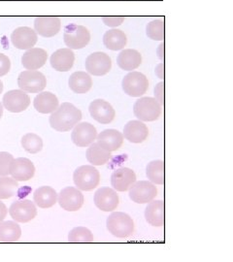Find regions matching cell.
Returning a JSON list of instances; mask_svg holds the SVG:
<instances>
[{
  "mask_svg": "<svg viewBox=\"0 0 233 262\" xmlns=\"http://www.w3.org/2000/svg\"><path fill=\"white\" fill-rule=\"evenodd\" d=\"M82 112L76 106L69 102H65L57 107L50 117L52 128L58 132H66L72 129L82 120Z\"/></svg>",
  "mask_w": 233,
  "mask_h": 262,
  "instance_id": "6da1fadb",
  "label": "cell"
},
{
  "mask_svg": "<svg viewBox=\"0 0 233 262\" xmlns=\"http://www.w3.org/2000/svg\"><path fill=\"white\" fill-rule=\"evenodd\" d=\"M108 231L117 238H129L134 232V223L130 215L122 212H115L107 219Z\"/></svg>",
  "mask_w": 233,
  "mask_h": 262,
  "instance_id": "7a4b0ae2",
  "label": "cell"
},
{
  "mask_svg": "<svg viewBox=\"0 0 233 262\" xmlns=\"http://www.w3.org/2000/svg\"><path fill=\"white\" fill-rule=\"evenodd\" d=\"M133 113L141 122H155L161 115V105L154 97H141L134 103Z\"/></svg>",
  "mask_w": 233,
  "mask_h": 262,
  "instance_id": "3957f363",
  "label": "cell"
},
{
  "mask_svg": "<svg viewBox=\"0 0 233 262\" xmlns=\"http://www.w3.org/2000/svg\"><path fill=\"white\" fill-rule=\"evenodd\" d=\"M73 180L78 189L90 191L98 187L100 183V174L93 165H83L75 170Z\"/></svg>",
  "mask_w": 233,
  "mask_h": 262,
  "instance_id": "277c9868",
  "label": "cell"
},
{
  "mask_svg": "<svg viewBox=\"0 0 233 262\" xmlns=\"http://www.w3.org/2000/svg\"><path fill=\"white\" fill-rule=\"evenodd\" d=\"M63 40L66 46L71 50H80L88 46L91 41V32L80 25H68L65 29Z\"/></svg>",
  "mask_w": 233,
  "mask_h": 262,
  "instance_id": "5b68a950",
  "label": "cell"
},
{
  "mask_svg": "<svg viewBox=\"0 0 233 262\" xmlns=\"http://www.w3.org/2000/svg\"><path fill=\"white\" fill-rule=\"evenodd\" d=\"M121 86L124 94L131 97H140L147 93L149 89V81L143 73L131 71L122 79Z\"/></svg>",
  "mask_w": 233,
  "mask_h": 262,
  "instance_id": "8992f818",
  "label": "cell"
},
{
  "mask_svg": "<svg viewBox=\"0 0 233 262\" xmlns=\"http://www.w3.org/2000/svg\"><path fill=\"white\" fill-rule=\"evenodd\" d=\"M18 85L26 93L38 94L46 88V77L38 70H26L18 77Z\"/></svg>",
  "mask_w": 233,
  "mask_h": 262,
  "instance_id": "52a82bcc",
  "label": "cell"
},
{
  "mask_svg": "<svg viewBox=\"0 0 233 262\" xmlns=\"http://www.w3.org/2000/svg\"><path fill=\"white\" fill-rule=\"evenodd\" d=\"M86 70L93 76H104L112 69V59L103 52H95L87 57Z\"/></svg>",
  "mask_w": 233,
  "mask_h": 262,
  "instance_id": "ba28073f",
  "label": "cell"
},
{
  "mask_svg": "<svg viewBox=\"0 0 233 262\" xmlns=\"http://www.w3.org/2000/svg\"><path fill=\"white\" fill-rule=\"evenodd\" d=\"M130 198L137 204L149 203L158 195L156 186L148 181L135 182L130 187Z\"/></svg>",
  "mask_w": 233,
  "mask_h": 262,
  "instance_id": "9c48e42d",
  "label": "cell"
},
{
  "mask_svg": "<svg viewBox=\"0 0 233 262\" xmlns=\"http://www.w3.org/2000/svg\"><path fill=\"white\" fill-rule=\"evenodd\" d=\"M84 200L83 193L78 188L73 187L63 188L57 196L59 206L67 212H76L80 210L84 205Z\"/></svg>",
  "mask_w": 233,
  "mask_h": 262,
  "instance_id": "30bf717a",
  "label": "cell"
},
{
  "mask_svg": "<svg viewBox=\"0 0 233 262\" xmlns=\"http://www.w3.org/2000/svg\"><path fill=\"white\" fill-rule=\"evenodd\" d=\"M11 217L17 223L26 224L37 215V209L33 202L28 199H22L14 202L9 208Z\"/></svg>",
  "mask_w": 233,
  "mask_h": 262,
  "instance_id": "8fae6325",
  "label": "cell"
},
{
  "mask_svg": "<svg viewBox=\"0 0 233 262\" xmlns=\"http://www.w3.org/2000/svg\"><path fill=\"white\" fill-rule=\"evenodd\" d=\"M2 102L3 107L9 112H24L30 105V97L22 90H13L4 94Z\"/></svg>",
  "mask_w": 233,
  "mask_h": 262,
  "instance_id": "7c38bea8",
  "label": "cell"
},
{
  "mask_svg": "<svg viewBox=\"0 0 233 262\" xmlns=\"http://www.w3.org/2000/svg\"><path fill=\"white\" fill-rule=\"evenodd\" d=\"M97 131L90 122H78L71 134V139L76 146L86 148L96 140Z\"/></svg>",
  "mask_w": 233,
  "mask_h": 262,
  "instance_id": "4fadbf2b",
  "label": "cell"
},
{
  "mask_svg": "<svg viewBox=\"0 0 233 262\" xmlns=\"http://www.w3.org/2000/svg\"><path fill=\"white\" fill-rule=\"evenodd\" d=\"M38 34L33 28L28 27L17 28L11 34L13 46L19 50H29L37 43Z\"/></svg>",
  "mask_w": 233,
  "mask_h": 262,
  "instance_id": "5bb4252c",
  "label": "cell"
},
{
  "mask_svg": "<svg viewBox=\"0 0 233 262\" xmlns=\"http://www.w3.org/2000/svg\"><path fill=\"white\" fill-rule=\"evenodd\" d=\"M119 203V195L110 187H100L94 193V204L103 212H112L118 208Z\"/></svg>",
  "mask_w": 233,
  "mask_h": 262,
  "instance_id": "9a60e30c",
  "label": "cell"
},
{
  "mask_svg": "<svg viewBox=\"0 0 233 262\" xmlns=\"http://www.w3.org/2000/svg\"><path fill=\"white\" fill-rule=\"evenodd\" d=\"M61 29V20L58 17L41 16L34 19V30L42 37L56 36Z\"/></svg>",
  "mask_w": 233,
  "mask_h": 262,
  "instance_id": "2e32d148",
  "label": "cell"
},
{
  "mask_svg": "<svg viewBox=\"0 0 233 262\" xmlns=\"http://www.w3.org/2000/svg\"><path fill=\"white\" fill-rule=\"evenodd\" d=\"M89 111L93 120L102 124H108L112 122L116 117V111L112 105L103 99L93 100L90 104Z\"/></svg>",
  "mask_w": 233,
  "mask_h": 262,
  "instance_id": "e0dca14e",
  "label": "cell"
},
{
  "mask_svg": "<svg viewBox=\"0 0 233 262\" xmlns=\"http://www.w3.org/2000/svg\"><path fill=\"white\" fill-rule=\"evenodd\" d=\"M35 166L31 160L26 158L14 159L10 166V175L17 182H26L33 178Z\"/></svg>",
  "mask_w": 233,
  "mask_h": 262,
  "instance_id": "ac0fdd59",
  "label": "cell"
},
{
  "mask_svg": "<svg viewBox=\"0 0 233 262\" xmlns=\"http://www.w3.org/2000/svg\"><path fill=\"white\" fill-rule=\"evenodd\" d=\"M50 62L52 67L56 71L67 72L74 66V53L69 48L58 49L51 56Z\"/></svg>",
  "mask_w": 233,
  "mask_h": 262,
  "instance_id": "d6986e66",
  "label": "cell"
},
{
  "mask_svg": "<svg viewBox=\"0 0 233 262\" xmlns=\"http://www.w3.org/2000/svg\"><path fill=\"white\" fill-rule=\"evenodd\" d=\"M136 182V175L134 171L128 167H121L113 172L111 185L117 191H126Z\"/></svg>",
  "mask_w": 233,
  "mask_h": 262,
  "instance_id": "ffe728a7",
  "label": "cell"
},
{
  "mask_svg": "<svg viewBox=\"0 0 233 262\" xmlns=\"http://www.w3.org/2000/svg\"><path fill=\"white\" fill-rule=\"evenodd\" d=\"M48 53L41 48H31L22 56V64L27 70H38L45 66Z\"/></svg>",
  "mask_w": 233,
  "mask_h": 262,
  "instance_id": "44dd1931",
  "label": "cell"
},
{
  "mask_svg": "<svg viewBox=\"0 0 233 262\" xmlns=\"http://www.w3.org/2000/svg\"><path fill=\"white\" fill-rule=\"evenodd\" d=\"M122 135L131 143L140 144L148 138L149 129L147 125L141 121H131L123 127Z\"/></svg>",
  "mask_w": 233,
  "mask_h": 262,
  "instance_id": "7402d4cb",
  "label": "cell"
},
{
  "mask_svg": "<svg viewBox=\"0 0 233 262\" xmlns=\"http://www.w3.org/2000/svg\"><path fill=\"white\" fill-rule=\"evenodd\" d=\"M97 143L109 151L119 150L123 143V135L116 129H105L96 137Z\"/></svg>",
  "mask_w": 233,
  "mask_h": 262,
  "instance_id": "603a6c76",
  "label": "cell"
},
{
  "mask_svg": "<svg viewBox=\"0 0 233 262\" xmlns=\"http://www.w3.org/2000/svg\"><path fill=\"white\" fill-rule=\"evenodd\" d=\"M68 84L75 94H84L89 93L93 88V79L87 72L77 71L69 77Z\"/></svg>",
  "mask_w": 233,
  "mask_h": 262,
  "instance_id": "cb8c5ba5",
  "label": "cell"
},
{
  "mask_svg": "<svg viewBox=\"0 0 233 262\" xmlns=\"http://www.w3.org/2000/svg\"><path fill=\"white\" fill-rule=\"evenodd\" d=\"M117 63L124 71H133L142 63V56L138 51L133 49L121 50L117 57Z\"/></svg>",
  "mask_w": 233,
  "mask_h": 262,
  "instance_id": "d4e9b609",
  "label": "cell"
},
{
  "mask_svg": "<svg viewBox=\"0 0 233 262\" xmlns=\"http://www.w3.org/2000/svg\"><path fill=\"white\" fill-rule=\"evenodd\" d=\"M145 217L153 226H163L165 222L164 202L162 200H152L145 210Z\"/></svg>",
  "mask_w": 233,
  "mask_h": 262,
  "instance_id": "484cf974",
  "label": "cell"
},
{
  "mask_svg": "<svg viewBox=\"0 0 233 262\" xmlns=\"http://www.w3.org/2000/svg\"><path fill=\"white\" fill-rule=\"evenodd\" d=\"M33 106L41 114H52L58 107V99L50 92H41L35 96Z\"/></svg>",
  "mask_w": 233,
  "mask_h": 262,
  "instance_id": "4316f807",
  "label": "cell"
},
{
  "mask_svg": "<svg viewBox=\"0 0 233 262\" xmlns=\"http://www.w3.org/2000/svg\"><path fill=\"white\" fill-rule=\"evenodd\" d=\"M103 44L108 50L121 51L126 46L128 37L121 29L112 28L103 35Z\"/></svg>",
  "mask_w": 233,
  "mask_h": 262,
  "instance_id": "83f0119b",
  "label": "cell"
},
{
  "mask_svg": "<svg viewBox=\"0 0 233 262\" xmlns=\"http://www.w3.org/2000/svg\"><path fill=\"white\" fill-rule=\"evenodd\" d=\"M33 200L39 208L48 209L54 206L57 202V193L53 187H40L34 191Z\"/></svg>",
  "mask_w": 233,
  "mask_h": 262,
  "instance_id": "f1b7e54d",
  "label": "cell"
},
{
  "mask_svg": "<svg viewBox=\"0 0 233 262\" xmlns=\"http://www.w3.org/2000/svg\"><path fill=\"white\" fill-rule=\"evenodd\" d=\"M111 158V151L104 149L98 143H93L87 150V159L93 166H101Z\"/></svg>",
  "mask_w": 233,
  "mask_h": 262,
  "instance_id": "f546056e",
  "label": "cell"
},
{
  "mask_svg": "<svg viewBox=\"0 0 233 262\" xmlns=\"http://www.w3.org/2000/svg\"><path fill=\"white\" fill-rule=\"evenodd\" d=\"M20 236L22 229L17 223L12 221H2L0 223V242L14 243L19 240Z\"/></svg>",
  "mask_w": 233,
  "mask_h": 262,
  "instance_id": "4dcf8cb0",
  "label": "cell"
},
{
  "mask_svg": "<svg viewBox=\"0 0 233 262\" xmlns=\"http://www.w3.org/2000/svg\"><path fill=\"white\" fill-rule=\"evenodd\" d=\"M146 174L150 181L157 185L164 184V161L154 160L147 165Z\"/></svg>",
  "mask_w": 233,
  "mask_h": 262,
  "instance_id": "1f68e13d",
  "label": "cell"
},
{
  "mask_svg": "<svg viewBox=\"0 0 233 262\" xmlns=\"http://www.w3.org/2000/svg\"><path fill=\"white\" fill-rule=\"evenodd\" d=\"M22 147L29 154H38L43 149V140L35 133H28L22 138Z\"/></svg>",
  "mask_w": 233,
  "mask_h": 262,
  "instance_id": "d6a6232c",
  "label": "cell"
},
{
  "mask_svg": "<svg viewBox=\"0 0 233 262\" xmlns=\"http://www.w3.org/2000/svg\"><path fill=\"white\" fill-rule=\"evenodd\" d=\"M147 36L154 41H164L165 26L162 19L151 20L146 27Z\"/></svg>",
  "mask_w": 233,
  "mask_h": 262,
  "instance_id": "836d02e7",
  "label": "cell"
},
{
  "mask_svg": "<svg viewBox=\"0 0 233 262\" xmlns=\"http://www.w3.org/2000/svg\"><path fill=\"white\" fill-rule=\"evenodd\" d=\"M68 241L70 243H92L93 242V235L87 227L78 226L69 232Z\"/></svg>",
  "mask_w": 233,
  "mask_h": 262,
  "instance_id": "e575fe53",
  "label": "cell"
},
{
  "mask_svg": "<svg viewBox=\"0 0 233 262\" xmlns=\"http://www.w3.org/2000/svg\"><path fill=\"white\" fill-rule=\"evenodd\" d=\"M18 182L7 176L0 177V199H8L14 196L18 190Z\"/></svg>",
  "mask_w": 233,
  "mask_h": 262,
  "instance_id": "d590c367",
  "label": "cell"
},
{
  "mask_svg": "<svg viewBox=\"0 0 233 262\" xmlns=\"http://www.w3.org/2000/svg\"><path fill=\"white\" fill-rule=\"evenodd\" d=\"M14 157L7 151H0V177L10 175V166Z\"/></svg>",
  "mask_w": 233,
  "mask_h": 262,
  "instance_id": "8d00e7d4",
  "label": "cell"
},
{
  "mask_svg": "<svg viewBox=\"0 0 233 262\" xmlns=\"http://www.w3.org/2000/svg\"><path fill=\"white\" fill-rule=\"evenodd\" d=\"M124 19L125 18L121 17V16H116V17L106 16V17H103L102 21L105 26H107L109 28H117L123 24Z\"/></svg>",
  "mask_w": 233,
  "mask_h": 262,
  "instance_id": "74e56055",
  "label": "cell"
},
{
  "mask_svg": "<svg viewBox=\"0 0 233 262\" xmlns=\"http://www.w3.org/2000/svg\"><path fill=\"white\" fill-rule=\"evenodd\" d=\"M11 69V60L9 57L0 53V77L9 73Z\"/></svg>",
  "mask_w": 233,
  "mask_h": 262,
  "instance_id": "f35d334b",
  "label": "cell"
},
{
  "mask_svg": "<svg viewBox=\"0 0 233 262\" xmlns=\"http://www.w3.org/2000/svg\"><path fill=\"white\" fill-rule=\"evenodd\" d=\"M154 94L156 100L159 102L161 106L164 105V83L160 82L156 85L154 90Z\"/></svg>",
  "mask_w": 233,
  "mask_h": 262,
  "instance_id": "ab89813d",
  "label": "cell"
},
{
  "mask_svg": "<svg viewBox=\"0 0 233 262\" xmlns=\"http://www.w3.org/2000/svg\"><path fill=\"white\" fill-rule=\"evenodd\" d=\"M155 73H156V75L158 76L159 79L164 80V62L159 63L158 66H156Z\"/></svg>",
  "mask_w": 233,
  "mask_h": 262,
  "instance_id": "60d3db41",
  "label": "cell"
},
{
  "mask_svg": "<svg viewBox=\"0 0 233 262\" xmlns=\"http://www.w3.org/2000/svg\"><path fill=\"white\" fill-rule=\"evenodd\" d=\"M7 213H8L7 207H6V205H5L3 202L0 201V223H1L2 221H4V219H5L6 215H7Z\"/></svg>",
  "mask_w": 233,
  "mask_h": 262,
  "instance_id": "b9f144b4",
  "label": "cell"
},
{
  "mask_svg": "<svg viewBox=\"0 0 233 262\" xmlns=\"http://www.w3.org/2000/svg\"><path fill=\"white\" fill-rule=\"evenodd\" d=\"M157 55L161 61H164V42H161L157 49Z\"/></svg>",
  "mask_w": 233,
  "mask_h": 262,
  "instance_id": "7bdbcfd3",
  "label": "cell"
},
{
  "mask_svg": "<svg viewBox=\"0 0 233 262\" xmlns=\"http://www.w3.org/2000/svg\"><path fill=\"white\" fill-rule=\"evenodd\" d=\"M2 116H3V105L0 102V120H1Z\"/></svg>",
  "mask_w": 233,
  "mask_h": 262,
  "instance_id": "ee69618b",
  "label": "cell"
},
{
  "mask_svg": "<svg viewBox=\"0 0 233 262\" xmlns=\"http://www.w3.org/2000/svg\"><path fill=\"white\" fill-rule=\"evenodd\" d=\"M2 92H3V83L0 80V94H2Z\"/></svg>",
  "mask_w": 233,
  "mask_h": 262,
  "instance_id": "f6af8a7d",
  "label": "cell"
},
{
  "mask_svg": "<svg viewBox=\"0 0 233 262\" xmlns=\"http://www.w3.org/2000/svg\"><path fill=\"white\" fill-rule=\"evenodd\" d=\"M16 1H32V0H16Z\"/></svg>",
  "mask_w": 233,
  "mask_h": 262,
  "instance_id": "bcb514c9",
  "label": "cell"
},
{
  "mask_svg": "<svg viewBox=\"0 0 233 262\" xmlns=\"http://www.w3.org/2000/svg\"><path fill=\"white\" fill-rule=\"evenodd\" d=\"M84 1H97V0H84Z\"/></svg>",
  "mask_w": 233,
  "mask_h": 262,
  "instance_id": "7dc6e473",
  "label": "cell"
},
{
  "mask_svg": "<svg viewBox=\"0 0 233 262\" xmlns=\"http://www.w3.org/2000/svg\"><path fill=\"white\" fill-rule=\"evenodd\" d=\"M55 1H58V0H55Z\"/></svg>",
  "mask_w": 233,
  "mask_h": 262,
  "instance_id": "c3c4849f",
  "label": "cell"
}]
</instances>
